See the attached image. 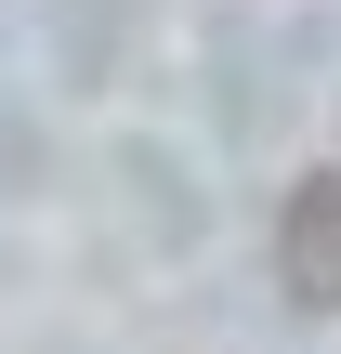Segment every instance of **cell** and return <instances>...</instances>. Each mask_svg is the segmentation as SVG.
Masks as SVG:
<instances>
[{"label": "cell", "mask_w": 341, "mask_h": 354, "mask_svg": "<svg viewBox=\"0 0 341 354\" xmlns=\"http://www.w3.org/2000/svg\"><path fill=\"white\" fill-rule=\"evenodd\" d=\"M276 289L302 315H341V171H302L276 210Z\"/></svg>", "instance_id": "6da1fadb"}]
</instances>
